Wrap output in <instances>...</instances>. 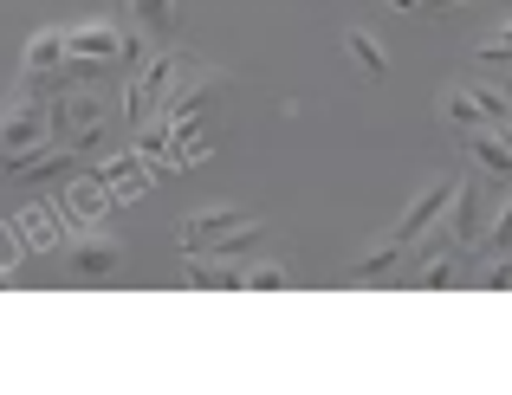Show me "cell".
<instances>
[{
  "instance_id": "1",
  "label": "cell",
  "mask_w": 512,
  "mask_h": 395,
  "mask_svg": "<svg viewBox=\"0 0 512 395\" xmlns=\"http://www.w3.org/2000/svg\"><path fill=\"white\" fill-rule=\"evenodd\" d=\"M195 72L201 65L188 59V52H156V59H143V72H130V85H124V117L130 124H150Z\"/></svg>"
},
{
  "instance_id": "2",
  "label": "cell",
  "mask_w": 512,
  "mask_h": 395,
  "mask_svg": "<svg viewBox=\"0 0 512 395\" xmlns=\"http://www.w3.org/2000/svg\"><path fill=\"white\" fill-rule=\"evenodd\" d=\"M104 130H111V104H104L98 85L52 98V143H65V149H78V156H91V149L104 143Z\"/></svg>"
},
{
  "instance_id": "3",
  "label": "cell",
  "mask_w": 512,
  "mask_h": 395,
  "mask_svg": "<svg viewBox=\"0 0 512 395\" xmlns=\"http://www.w3.org/2000/svg\"><path fill=\"white\" fill-rule=\"evenodd\" d=\"M46 143H52V104L20 98V91H13V98H7V111H0V175H7L20 156L46 149Z\"/></svg>"
},
{
  "instance_id": "4",
  "label": "cell",
  "mask_w": 512,
  "mask_h": 395,
  "mask_svg": "<svg viewBox=\"0 0 512 395\" xmlns=\"http://www.w3.org/2000/svg\"><path fill=\"white\" fill-rule=\"evenodd\" d=\"M247 221H253V214H240V208H201V214H188L182 234H175V240H182V260H188V253H221V240L240 234Z\"/></svg>"
},
{
  "instance_id": "5",
  "label": "cell",
  "mask_w": 512,
  "mask_h": 395,
  "mask_svg": "<svg viewBox=\"0 0 512 395\" xmlns=\"http://www.w3.org/2000/svg\"><path fill=\"white\" fill-rule=\"evenodd\" d=\"M454 188H461V182H428V188H422V195H415V201H409V208H402V221H396V227H389V234H396V240H402V247H415V240H422V234H428V227H435V221H441V214H448V208H454Z\"/></svg>"
},
{
  "instance_id": "6",
  "label": "cell",
  "mask_w": 512,
  "mask_h": 395,
  "mask_svg": "<svg viewBox=\"0 0 512 395\" xmlns=\"http://www.w3.org/2000/svg\"><path fill=\"white\" fill-rule=\"evenodd\" d=\"M98 175L104 188H111L117 201H130V195H143V188H150V175H156V162L143 156V149H124V156H111V162H98Z\"/></svg>"
},
{
  "instance_id": "7",
  "label": "cell",
  "mask_w": 512,
  "mask_h": 395,
  "mask_svg": "<svg viewBox=\"0 0 512 395\" xmlns=\"http://www.w3.org/2000/svg\"><path fill=\"white\" fill-rule=\"evenodd\" d=\"M65 253H72V272H85V279H104V272L124 266V240H111V234H78Z\"/></svg>"
},
{
  "instance_id": "8",
  "label": "cell",
  "mask_w": 512,
  "mask_h": 395,
  "mask_svg": "<svg viewBox=\"0 0 512 395\" xmlns=\"http://www.w3.org/2000/svg\"><path fill=\"white\" fill-rule=\"evenodd\" d=\"M195 292H240L247 285V272L234 260H221V253H188V272H182Z\"/></svg>"
},
{
  "instance_id": "9",
  "label": "cell",
  "mask_w": 512,
  "mask_h": 395,
  "mask_svg": "<svg viewBox=\"0 0 512 395\" xmlns=\"http://www.w3.org/2000/svg\"><path fill=\"white\" fill-rule=\"evenodd\" d=\"M467 156H474V162H480L487 175H512V124L467 130Z\"/></svg>"
},
{
  "instance_id": "10",
  "label": "cell",
  "mask_w": 512,
  "mask_h": 395,
  "mask_svg": "<svg viewBox=\"0 0 512 395\" xmlns=\"http://www.w3.org/2000/svg\"><path fill=\"white\" fill-rule=\"evenodd\" d=\"M65 46H72V59H124V33L117 26H104V20H91V26H72L65 33Z\"/></svg>"
},
{
  "instance_id": "11",
  "label": "cell",
  "mask_w": 512,
  "mask_h": 395,
  "mask_svg": "<svg viewBox=\"0 0 512 395\" xmlns=\"http://www.w3.org/2000/svg\"><path fill=\"white\" fill-rule=\"evenodd\" d=\"M59 208L72 214V221H98V214H111V208H117V195L98 182V175H78V182L65 188V201H59Z\"/></svg>"
},
{
  "instance_id": "12",
  "label": "cell",
  "mask_w": 512,
  "mask_h": 395,
  "mask_svg": "<svg viewBox=\"0 0 512 395\" xmlns=\"http://www.w3.org/2000/svg\"><path fill=\"white\" fill-rule=\"evenodd\" d=\"M441 221L454 227V240H461L467 253H480V188H474V182H461V188H454V208L441 214Z\"/></svg>"
},
{
  "instance_id": "13",
  "label": "cell",
  "mask_w": 512,
  "mask_h": 395,
  "mask_svg": "<svg viewBox=\"0 0 512 395\" xmlns=\"http://www.w3.org/2000/svg\"><path fill=\"white\" fill-rule=\"evenodd\" d=\"M13 234H20L26 253H52L59 247V214L52 208H26V214H13Z\"/></svg>"
},
{
  "instance_id": "14",
  "label": "cell",
  "mask_w": 512,
  "mask_h": 395,
  "mask_svg": "<svg viewBox=\"0 0 512 395\" xmlns=\"http://www.w3.org/2000/svg\"><path fill=\"white\" fill-rule=\"evenodd\" d=\"M402 260H409V247H402V240L389 234V240H376V247L363 253L357 266H350V279H357V285H376V279H389V272H396Z\"/></svg>"
},
{
  "instance_id": "15",
  "label": "cell",
  "mask_w": 512,
  "mask_h": 395,
  "mask_svg": "<svg viewBox=\"0 0 512 395\" xmlns=\"http://www.w3.org/2000/svg\"><path fill=\"white\" fill-rule=\"evenodd\" d=\"M65 59H72V46H65V26H46V33L26 39V72H59Z\"/></svg>"
},
{
  "instance_id": "16",
  "label": "cell",
  "mask_w": 512,
  "mask_h": 395,
  "mask_svg": "<svg viewBox=\"0 0 512 395\" xmlns=\"http://www.w3.org/2000/svg\"><path fill=\"white\" fill-rule=\"evenodd\" d=\"M441 117H448L454 130H487L493 117H487V104L474 98V85H454L448 98H441Z\"/></svg>"
},
{
  "instance_id": "17",
  "label": "cell",
  "mask_w": 512,
  "mask_h": 395,
  "mask_svg": "<svg viewBox=\"0 0 512 395\" xmlns=\"http://www.w3.org/2000/svg\"><path fill=\"white\" fill-rule=\"evenodd\" d=\"M344 52L357 59V72H363V78H383V72H389V52L376 46V39L363 33V26H350V33H344Z\"/></svg>"
},
{
  "instance_id": "18",
  "label": "cell",
  "mask_w": 512,
  "mask_h": 395,
  "mask_svg": "<svg viewBox=\"0 0 512 395\" xmlns=\"http://www.w3.org/2000/svg\"><path fill=\"white\" fill-rule=\"evenodd\" d=\"M130 20H137L143 33L169 39V33H175V0H130Z\"/></svg>"
},
{
  "instance_id": "19",
  "label": "cell",
  "mask_w": 512,
  "mask_h": 395,
  "mask_svg": "<svg viewBox=\"0 0 512 395\" xmlns=\"http://www.w3.org/2000/svg\"><path fill=\"white\" fill-rule=\"evenodd\" d=\"M487 253H512V201L500 214H493V227H487V240H480V260H487Z\"/></svg>"
},
{
  "instance_id": "20",
  "label": "cell",
  "mask_w": 512,
  "mask_h": 395,
  "mask_svg": "<svg viewBox=\"0 0 512 395\" xmlns=\"http://www.w3.org/2000/svg\"><path fill=\"white\" fill-rule=\"evenodd\" d=\"M487 292H512V253H487V272H480Z\"/></svg>"
},
{
  "instance_id": "21",
  "label": "cell",
  "mask_w": 512,
  "mask_h": 395,
  "mask_svg": "<svg viewBox=\"0 0 512 395\" xmlns=\"http://www.w3.org/2000/svg\"><path fill=\"white\" fill-rule=\"evenodd\" d=\"M286 266H247V292H286Z\"/></svg>"
},
{
  "instance_id": "22",
  "label": "cell",
  "mask_w": 512,
  "mask_h": 395,
  "mask_svg": "<svg viewBox=\"0 0 512 395\" xmlns=\"http://www.w3.org/2000/svg\"><path fill=\"white\" fill-rule=\"evenodd\" d=\"M389 7H396V13H422L428 0H389Z\"/></svg>"
},
{
  "instance_id": "23",
  "label": "cell",
  "mask_w": 512,
  "mask_h": 395,
  "mask_svg": "<svg viewBox=\"0 0 512 395\" xmlns=\"http://www.w3.org/2000/svg\"><path fill=\"white\" fill-rule=\"evenodd\" d=\"M7 285H13V266H7V260H0V292H7Z\"/></svg>"
}]
</instances>
